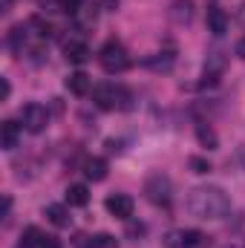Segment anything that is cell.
I'll use <instances>...</instances> for the list:
<instances>
[{
    "label": "cell",
    "mask_w": 245,
    "mask_h": 248,
    "mask_svg": "<svg viewBox=\"0 0 245 248\" xmlns=\"http://www.w3.org/2000/svg\"><path fill=\"white\" fill-rule=\"evenodd\" d=\"M87 202H90V190H87V185H69L66 187V205L84 208Z\"/></svg>",
    "instance_id": "18"
},
{
    "label": "cell",
    "mask_w": 245,
    "mask_h": 248,
    "mask_svg": "<svg viewBox=\"0 0 245 248\" xmlns=\"http://www.w3.org/2000/svg\"><path fill=\"white\" fill-rule=\"evenodd\" d=\"M237 20H240V23L245 26V3L240 6V9H237Z\"/></svg>",
    "instance_id": "31"
},
{
    "label": "cell",
    "mask_w": 245,
    "mask_h": 248,
    "mask_svg": "<svg viewBox=\"0 0 245 248\" xmlns=\"http://www.w3.org/2000/svg\"><path fill=\"white\" fill-rule=\"evenodd\" d=\"M6 3H12V0H6Z\"/></svg>",
    "instance_id": "32"
},
{
    "label": "cell",
    "mask_w": 245,
    "mask_h": 248,
    "mask_svg": "<svg viewBox=\"0 0 245 248\" xmlns=\"http://www.w3.org/2000/svg\"><path fill=\"white\" fill-rule=\"evenodd\" d=\"M98 3V9H116L119 6V0H95Z\"/></svg>",
    "instance_id": "27"
},
{
    "label": "cell",
    "mask_w": 245,
    "mask_h": 248,
    "mask_svg": "<svg viewBox=\"0 0 245 248\" xmlns=\"http://www.w3.org/2000/svg\"><path fill=\"white\" fill-rule=\"evenodd\" d=\"M196 139H199V144L208 147V150H216V147H219V136H216V130H214L208 122L196 124Z\"/></svg>",
    "instance_id": "16"
},
{
    "label": "cell",
    "mask_w": 245,
    "mask_h": 248,
    "mask_svg": "<svg viewBox=\"0 0 245 248\" xmlns=\"http://www.w3.org/2000/svg\"><path fill=\"white\" fill-rule=\"evenodd\" d=\"M107 150H110V153H122L124 147H122V141H116V139H107Z\"/></svg>",
    "instance_id": "26"
},
{
    "label": "cell",
    "mask_w": 245,
    "mask_h": 248,
    "mask_svg": "<svg viewBox=\"0 0 245 248\" xmlns=\"http://www.w3.org/2000/svg\"><path fill=\"white\" fill-rule=\"evenodd\" d=\"M187 211L199 219H225L231 214V199L222 187L199 185L187 193Z\"/></svg>",
    "instance_id": "1"
},
{
    "label": "cell",
    "mask_w": 245,
    "mask_h": 248,
    "mask_svg": "<svg viewBox=\"0 0 245 248\" xmlns=\"http://www.w3.org/2000/svg\"><path fill=\"white\" fill-rule=\"evenodd\" d=\"M17 141H20V124H15V122L0 124V147L3 150H15Z\"/></svg>",
    "instance_id": "12"
},
{
    "label": "cell",
    "mask_w": 245,
    "mask_h": 248,
    "mask_svg": "<svg viewBox=\"0 0 245 248\" xmlns=\"http://www.w3.org/2000/svg\"><path fill=\"white\" fill-rule=\"evenodd\" d=\"M234 52H237V55H240V58L245 61V35L240 38V41H237V49H234Z\"/></svg>",
    "instance_id": "28"
},
{
    "label": "cell",
    "mask_w": 245,
    "mask_h": 248,
    "mask_svg": "<svg viewBox=\"0 0 245 248\" xmlns=\"http://www.w3.org/2000/svg\"><path fill=\"white\" fill-rule=\"evenodd\" d=\"M222 72H225V55H222V52H211L208 61H205V72H202L205 81H202V84H216Z\"/></svg>",
    "instance_id": "10"
},
{
    "label": "cell",
    "mask_w": 245,
    "mask_h": 248,
    "mask_svg": "<svg viewBox=\"0 0 245 248\" xmlns=\"http://www.w3.org/2000/svg\"><path fill=\"white\" fill-rule=\"evenodd\" d=\"M168 17L176 26H187L193 20V0H173L170 9H168Z\"/></svg>",
    "instance_id": "9"
},
{
    "label": "cell",
    "mask_w": 245,
    "mask_h": 248,
    "mask_svg": "<svg viewBox=\"0 0 245 248\" xmlns=\"http://www.w3.org/2000/svg\"><path fill=\"white\" fill-rule=\"evenodd\" d=\"M81 6H84V0H58V9L69 12V15H75V12H78Z\"/></svg>",
    "instance_id": "23"
},
{
    "label": "cell",
    "mask_w": 245,
    "mask_h": 248,
    "mask_svg": "<svg viewBox=\"0 0 245 248\" xmlns=\"http://www.w3.org/2000/svg\"><path fill=\"white\" fill-rule=\"evenodd\" d=\"M26 32H29V23H26V26H12V32H9V46H12V52H15V55H23Z\"/></svg>",
    "instance_id": "19"
},
{
    "label": "cell",
    "mask_w": 245,
    "mask_h": 248,
    "mask_svg": "<svg viewBox=\"0 0 245 248\" xmlns=\"http://www.w3.org/2000/svg\"><path fill=\"white\" fill-rule=\"evenodd\" d=\"M144 63H147L153 72H170V69H173V63H176V52H173V49L156 52V55H150Z\"/></svg>",
    "instance_id": "13"
},
{
    "label": "cell",
    "mask_w": 245,
    "mask_h": 248,
    "mask_svg": "<svg viewBox=\"0 0 245 248\" xmlns=\"http://www.w3.org/2000/svg\"><path fill=\"white\" fill-rule=\"evenodd\" d=\"M41 248H63V246H61V240H58V237H44Z\"/></svg>",
    "instance_id": "25"
},
{
    "label": "cell",
    "mask_w": 245,
    "mask_h": 248,
    "mask_svg": "<svg viewBox=\"0 0 245 248\" xmlns=\"http://www.w3.org/2000/svg\"><path fill=\"white\" fill-rule=\"evenodd\" d=\"M208 32L216 35V38H222L228 32V12L219 3H211L208 6Z\"/></svg>",
    "instance_id": "8"
},
{
    "label": "cell",
    "mask_w": 245,
    "mask_h": 248,
    "mask_svg": "<svg viewBox=\"0 0 245 248\" xmlns=\"http://www.w3.org/2000/svg\"><path fill=\"white\" fill-rule=\"evenodd\" d=\"M92 101L98 110H127L130 93L119 84H98V87H92Z\"/></svg>",
    "instance_id": "2"
},
{
    "label": "cell",
    "mask_w": 245,
    "mask_h": 248,
    "mask_svg": "<svg viewBox=\"0 0 245 248\" xmlns=\"http://www.w3.org/2000/svg\"><path fill=\"white\" fill-rule=\"evenodd\" d=\"M12 211V196H3V217H9Z\"/></svg>",
    "instance_id": "29"
},
{
    "label": "cell",
    "mask_w": 245,
    "mask_h": 248,
    "mask_svg": "<svg viewBox=\"0 0 245 248\" xmlns=\"http://www.w3.org/2000/svg\"><path fill=\"white\" fill-rule=\"evenodd\" d=\"M144 193H147V199H150L153 205H170V199H173V182H170L168 176L156 173V176L147 179Z\"/></svg>",
    "instance_id": "5"
},
{
    "label": "cell",
    "mask_w": 245,
    "mask_h": 248,
    "mask_svg": "<svg viewBox=\"0 0 245 248\" xmlns=\"http://www.w3.org/2000/svg\"><path fill=\"white\" fill-rule=\"evenodd\" d=\"M208 240L199 231H170L168 234V248H199Z\"/></svg>",
    "instance_id": "7"
},
{
    "label": "cell",
    "mask_w": 245,
    "mask_h": 248,
    "mask_svg": "<svg viewBox=\"0 0 245 248\" xmlns=\"http://www.w3.org/2000/svg\"><path fill=\"white\" fill-rule=\"evenodd\" d=\"M104 205H107V211H110L116 219H130V217H133V208H136L133 196H127V193H110Z\"/></svg>",
    "instance_id": "6"
},
{
    "label": "cell",
    "mask_w": 245,
    "mask_h": 248,
    "mask_svg": "<svg viewBox=\"0 0 245 248\" xmlns=\"http://www.w3.org/2000/svg\"><path fill=\"white\" fill-rule=\"evenodd\" d=\"M38 243H44V234L38 228H26L23 237H20V243H17V248H35Z\"/></svg>",
    "instance_id": "20"
},
{
    "label": "cell",
    "mask_w": 245,
    "mask_h": 248,
    "mask_svg": "<svg viewBox=\"0 0 245 248\" xmlns=\"http://www.w3.org/2000/svg\"><path fill=\"white\" fill-rule=\"evenodd\" d=\"M9 93H12V84H9V78H0V98L6 101V98H9Z\"/></svg>",
    "instance_id": "24"
},
{
    "label": "cell",
    "mask_w": 245,
    "mask_h": 248,
    "mask_svg": "<svg viewBox=\"0 0 245 248\" xmlns=\"http://www.w3.org/2000/svg\"><path fill=\"white\" fill-rule=\"evenodd\" d=\"M98 63H101L104 72L119 75V72H124L130 66V55H127V49H124L119 41H107L101 46V52H98Z\"/></svg>",
    "instance_id": "3"
},
{
    "label": "cell",
    "mask_w": 245,
    "mask_h": 248,
    "mask_svg": "<svg viewBox=\"0 0 245 248\" xmlns=\"http://www.w3.org/2000/svg\"><path fill=\"white\" fill-rule=\"evenodd\" d=\"M127 234H130V237H138V234H144V225H130Z\"/></svg>",
    "instance_id": "30"
},
{
    "label": "cell",
    "mask_w": 245,
    "mask_h": 248,
    "mask_svg": "<svg viewBox=\"0 0 245 248\" xmlns=\"http://www.w3.org/2000/svg\"><path fill=\"white\" fill-rule=\"evenodd\" d=\"M63 58L69 63H78V66H81V63L90 61V46H87L84 41H66V44H63Z\"/></svg>",
    "instance_id": "11"
},
{
    "label": "cell",
    "mask_w": 245,
    "mask_h": 248,
    "mask_svg": "<svg viewBox=\"0 0 245 248\" xmlns=\"http://www.w3.org/2000/svg\"><path fill=\"white\" fill-rule=\"evenodd\" d=\"M84 176H87L90 182H104V179H107V159H87Z\"/></svg>",
    "instance_id": "17"
},
{
    "label": "cell",
    "mask_w": 245,
    "mask_h": 248,
    "mask_svg": "<svg viewBox=\"0 0 245 248\" xmlns=\"http://www.w3.org/2000/svg\"><path fill=\"white\" fill-rule=\"evenodd\" d=\"M66 90H69L72 95H87V93L92 90V78L78 69V72H72V75L66 78Z\"/></svg>",
    "instance_id": "14"
},
{
    "label": "cell",
    "mask_w": 245,
    "mask_h": 248,
    "mask_svg": "<svg viewBox=\"0 0 245 248\" xmlns=\"http://www.w3.org/2000/svg\"><path fill=\"white\" fill-rule=\"evenodd\" d=\"M92 248H119V243H116V237H110V234H98V237L92 240Z\"/></svg>",
    "instance_id": "22"
},
{
    "label": "cell",
    "mask_w": 245,
    "mask_h": 248,
    "mask_svg": "<svg viewBox=\"0 0 245 248\" xmlns=\"http://www.w3.org/2000/svg\"><path fill=\"white\" fill-rule=\"evenodd\" d=\"M20 122H23V127H26L29 133H41V130H46V124H49V113H46L44 104L29 101V104L20 107Z\"/></svg>",
    "instance_id": "4"
},
{
    "label": "cell",
    "mask_w": 245,
    "mask_h": 248,
    "mask_svg": "<svg viewBox=\"0 0 245 248\" xmlns=\"http://www.w3.org/2000/svg\"><path fill=\"white\" fill-rule=\"evenodd\" d=\"M187 165H190V170H193V173H208V170H211V162H208V159H202V156H190V159H187Z\"/></svg>",
    "instance_id": "21"
},
{
    "label": "cell",
    "mask_w": 245,
    "mask_h": 248,
    "mask_svg": "<svg viewBox=\"0 0 245 248\" xmlns=\"http://www.w3.org/2000/svg\"><path fill=\"white\" fill-rule=\"evenodd\" d=\"M46 219L55 225V228H69V222H72V217H69V208L66 205H46Z\"/></svg>",
    "instance_id": "15"
}]
</instances>
